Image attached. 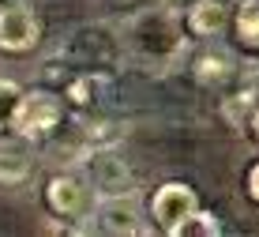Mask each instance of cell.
<instances>
[{
    "instance_id": "9c48e42d",
    "label": "cell",
    "mask_w": 259,
    "mask_h": 237,
    "mask_svg": "<svg viewBox=\"0 0 259 237\" xmlns=\"http://www.w3.org/2000/svg\"><path fill=\"white\" fill-rule=\"evenodd\" d=\"M60 60V57H57ZM60 83H57V90H60V98H64V106L68 109H75V113H94L98 106L109 98V90H113V83H109V72H98V68H71L68 60H60Z\"/></svg>"
},
{
    "instance_id": "8fae6325",
    "label": "cell",
    "mask_w": 259,
    "mask_h": 237,
    "mask_svg": "<svg viewBox=\"0 0 259 237\" xmlns=\"http://www.w3.org/2000/svg\"><path fill=\"white\" fill-rule=\"evenodd\" d=\"M229 12H233V4H226V0H192L181 15L188 26V38L214 42L229 30Z\"/></svg>"
},
{
    "instance_id": "ba28073f",
    "label": "cell",
    "mask_w": 259,
    "mask_h": 237,
    "mask_svg": "<svg viewBox=\"0 0 259 237\" xmlns=\"http://www.w3.org/2000/svg\"><path fill=\"white\" fill-rule=\"evenodd\" d=\"M79 170H83V177L91 181V188L102 196H120V192H132V170L128 162L120 158L117 143L113 147H91L79 154Z\"/></svg>"
},
{
    "instance_id": "30bf717a",
    "label": "cell",
    "mask_w": 259,
    "mask_h": 237,
    "mask_svg": "<svg viewBox=\"0 0 259 237\" xmlns=\"http://www.w3.org/2000/svg\"><path fill=\"white\" fill-rule=\"evenodd\" d=\"M259 109V68H240L229 76V87L222 94V113L233 128H244V121Z\"/></svg>"
},
{
    "instance_id": "277c9868",
    "label": "cell",
    "mask_w": 259,
    "mask_h": 237,
    "mask_svg": "<svg viewBox=\"0 0 259 237\" xmlns=\"http://www.w3.org/2000/svg\"><path fill=\"white\" fill-rule=\"evenodd\" d=\"M124 53V42L109 26L102 23H91V26H79V30L68 34V42L60 45L57 57L68 60L71 68H98V72H113V64L120 60Z\"/></svg>"
},
{
    "instance_id": "3957f363",
    "label": "cell",
    "mask_w": 259,
    "mask_h": 237,
    "mask_svg": "<svg viewBox=\"0 0 259 237\" xmlns=\"http://www.w3.org/2000/svg\"><path fill=\"white\" fill-rule=\"evenodd\" d=\"M64 117H68V106H64L57 87H30V90H23V102L15 109L12 132L30 140V143H46L60 132Z\"/></svg>"
},
{
    "instance_id": "7a4b0ae2",
    "label": "cell",
    "mask_w": 259,
    "mask_h": 237,
    "mask_svg": "<svg viewBox=\"0 0 259 237\" xmlns=\"http://www.w3.org/2000/svg\"><path fill=\"white\" fill-rule=\"evenodd\" d=\"M98 204V192L91 188V181L83 177V170H60L49 173L46 185H41V207L49 218H57L60 230H87Z\"/></svg>"
},
{
    "instance_id": "2e32d148",
    "label": "cell",
    "mask_w": 259,
    "mask_h": 237,
    "mask_svg": "<svg viewBox=\"0 0 259 237\" xmlns=\"http://www.w3.org/2000/svg\"><path fill=\"white\" fill-rule=\"evenodd\" d=\"M218 233H222L218 215L207 211V207H195V215L181 226V233H177V237H218Z\"/></svg>"
},
{
    "instance_id": "d6986e66",
    "label": "cell",
    "mask_w": 259,
    "mask_h": 237,
    "mask_svg": "<svg viewBox=\"0 0 259 237\" xmlns=\"http://www.w3.org/2000/svg\"><path fill=\"white\" fill-rule=\"evenodd\" d=\"M162 4H169V8H188L192 0H162Z\"/></svg>"
},
{
    "instance_id": "8992f818",
    "label": "cell",
    "mask_w": 259,
    "mask_h": 237,
    "mask_svg": "<svg viewBox=\"0 0 259 237\" xmlns=\"http://www.w3.org/2000/svg\"><path fill=\"white\" fill-rule=\"evenodd\" d=\"M41 42V19L26 0H0V53L26 57Z\"/></svg>"
},
{
    "instance_id": "6da1fadb",
    "label": "cell",
    "mask_w": 259,
    "mask_h": 237,
    "mask_svg": "<svg viewBox=\"0 0 259 237\" xmlns=\"http://www.w3.org/2000/svg\"><path fill=\"white\" fill-rule=\"evenodd\" d=\"M120 42H124V53L139 68L165 76V72H173L181 64L184 49H188V26H184L181 8H169L162 0H154L150 8H139L136 15H128Z\"/></svg>"
},
{
    "instance_id": "5bb4252c",
    "label": "cell",
    "mask_w": 259,
    "mask_h": 237,
    "mask_svg": "<svg viewBox=\"0 0 259 237\" xmlns=\"http://www.w3.org/2000/svg\"><path fill=\"white\" fill-rule=\"evenodd\" d=\"M237 72L233 57H229L226 49H214V45H207V49H199L192 57V79L203 87H222L229 83V76Z\"/></svg>"
},
{
    "instance_id": "52a82bcc",
    "label": "cell",
    "mask_w": 259,
    "mask_h": 237,
    "mask_svg": "<svg viewBox=\"0 0 259 237\" xmlns=\"http://www.w3.org/2000/svg\"><path fill=\"white\" fill-rule=\"evenodd\" d=\"M87 230L105 233V237H139V233H150V226H147V218H143V207L136 204V196L120 192V196H102L98 199Z\"/></svg>"
},
{
    "instance_id": "5b68a950",
    "label": "cell",
    "mask_w": 259,
    "mask_h": 237,
    "mask_svg": "<svg viewBox=\"0 0 259 237\" xmlns=\"http://www.w3.org/2000/svg\"><path fill=\"white\" fill-rule=\"evenodd\" d=\"M199 207V196L188 181H162L150 196V226L165 237H177L181 226L188 222Z\"/></svg>"
},
{
    "instance_id": "e0dca14e",
    "label": "cell",
    "mask_w": 259,
    "mask_h": 237,
    "mask_svg": "<svg viewBox=\"0 0 259 237\" xmlns=\"http://www.w3.org/2000/svg\"><path fill=\"white\" fill-rule=\"evenodd\" d=\"M244 196H248V204L259 207V158L244 170Z\"/></svg>"
},
{
    "instance_id": "7c38bea8",
    "label": "cell",
    "mask_w": 259,
    "mask_h": 237,
    "mask_svg": "<svg viewBox=\"0 0 259 237\" xmlns=\"http://www.w3.org/2000/svg\"><path fill=\"white\" fill-rule=\"evenodd\" d=\"M229 42L248 60H259V0H237L229 12Z\"/></svg>"
},
{
    "instance_id": "4fadbf2b",
    "label": "cell",
    "mask_w": 259,
    "mask_h": 237,
    "mask_svg": "<svg viewBox=\"0 0 259 237\" xmlns=\"http://www.w3.org/2000/svg\"><path fill=\"white\" fill-rule=\"evenodd\" d=\"M30 173H34V143L15 132L8 140H0V185L15 188L23 181H30Z\"/></svg>"
},
{
    "instance_id": "9a60e30c",
    "label": "cell",
    "mask_w": 259,
    "mask_h": 237,
    "mask_svg": "<svg viewBox=\"0 0 259 237\" xmlns=\"http://www.w3.org/2000/svg\"><path fill=\"white\" fill-rule=\"evenodd\" d=\"M23 90L15 79H8V76H0V128H8L12 132V121H15V109H19L23 102Z\"/></svg>"
},
{
    "instance_id": "ac0fdd59",
    "label": "cell",
    "mask_w": 259,
    "mask_h": 237,
    "mask_svg": "<svg viewBox=\"0 0 259 237\" xmlns=\"http://www.w3.org/2000/svg\"><path fill=\"white\" fill-rule=\"evenodd\" d=\"M244 136H248V140H252L255 147H259V109H255V113L244 121Z\"/></svg>"
}]
</instances>
